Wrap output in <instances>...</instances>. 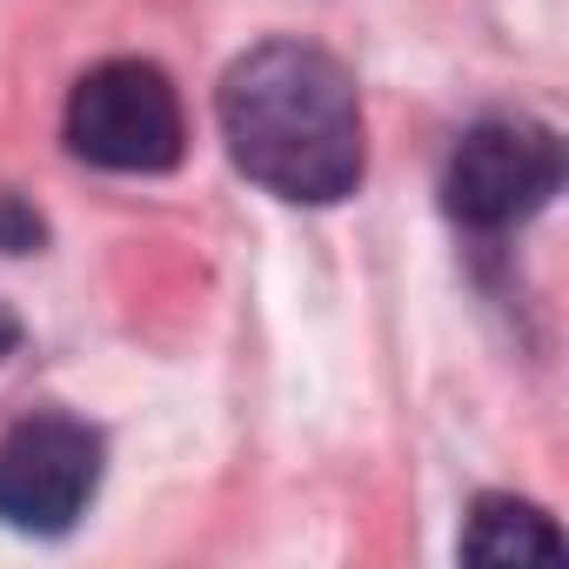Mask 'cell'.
Instances as JSON below:
<instances>
[{
  "mask_svg": "<svg viewBox=\"0 0 569 569\" xmlns=\"http://www.w3.org/2000/svg\"><path fill=\"white\" fill-rule=\"evenodd\" d=\"M221 141L234 168L296 201V208H329L362 188L369 148H362V101L356 81L336 54L309 41H261L248 48L214 94Z\"/></svg>",
  "mask_w": 569,
  "mask_h": 569,
  "instance_id": "cell-1",
  "label": "cell"
},
{
  "mask_svg": "<svg viewBox=\"0 0 569 569\" xmlns=\"http://www.w3.org/2000/svg\"><path fill=\"white\" fill-rule=\"evenodd\" d=\"M48 241V221L21 201V194H0V254H28Z\"/></svg>",
  "mask_w": 569,
  "mask_h": 569,
  "instance_id": "cell-6",
  "label": "cell"
},
{
  "mask_svg": "<svg viewBox=\"0 0 569 569\" xmlns=\"http://www.w3.org/2000/svg\"><path fill=\"white\" fill-rule=\"evenodd\" d=\"M101 489V436L74 416H28L0 436V522L61 536Z\"/></svg>",
  "mask_w": 569,
  "mask_h": 569,
  "instance_id": "cell-3",
  "label": "cell"
},
{
  "mask_svg": "<svg viewBox=\"0 0 569 569\" xmlns=\"http://www.w3.org/2000/svg\"><path fill=\"white\" fill-rule=\"evenodd\" d=\"M68 148L108 174H168L188 148L181 94L154 61H101L68 94Z\"/></svg>",
  "mask_w": 569,
  "mask_h": 569,
  "instance_id": "cell-2",
  "label": "cell"
},
{
  "mask_svg": "<svg viewBox=\"0 0 569 569\" xmlns=\"http://www.w3.org/2000/svg\"><path fill=\"white\" fill-rule=\"evenodd\" d=\"M462 562H482V569L562 562V529L522 496H482L469 509V529H462Z\"/></svg>",
  "mask_w": 569,
  "mask_h": 569,
  "instance_id": "cell-5",
  "label": "cell"
},
{
  "mask_svg": "<svg viewBox=\"0 0 569 569\" xmlns=\"http://www.w3.org/2000/svg\"><path fill=\"white\" fill-rule=\"evenodd\" d=\"M562 181V148L542 121H482L456 141L442 174V208L462 228H516L549 208Z\"/></svg>",
  "mask_w": 569,
  "mask_h": 569,
  "instance_id": "cell-4",
  "label": "cell"
},
{
  "mask_svg": "<svg viewBox=\"0 0 569 569\" xmlns=\"http://www.w3.org/2000/svg\"><path fill=\"white\" fill-rule=\"evenodd\" d=\"M14 342H21V329H14V316H8V309H0V362L14 356Z\"/></svg>",
  "mask_w": 569,
  "mask_h": 569,
  "instance_id": "cell-7",
  "label": "cell"
}]
</instances>
